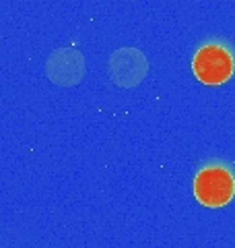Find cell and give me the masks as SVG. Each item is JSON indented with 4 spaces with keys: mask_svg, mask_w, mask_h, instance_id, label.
<instances>
[{
    "mask_svg": "<svg viewBox=\"0 0 235 248\" xmlns=\"http://www.w3.org/2000/svg\"><path fill=\"white\" fill-rule=\"evenodd\" d=\"M194 197L200 205L219 209L235 197V174L225 164H208L194 176Z\"/></svg>",
    "mask_w": 235,
    "mask_h": 248,
    "instance_id": "cell-1",
    "label": "cell"
},
{
    "mask_svg": "<svg viewBox=\"0 0 235 248\" xmlns=\"http://www.w3.org/2000/svg\"><path fill=\"white\" fill-rule=\"evenodd\" d=\"M196 79L205 85H223L235 73V56L223 42H208L196 50L192 58Z\"/></svg>",
    "mask_w": 235,
    "mask_h": 248,
    "instance_id": "cell-2",
    "label": "cell"
},
{
    "mask_svg": "<svg viewBox=\"0 0 235 248\" xmlns=\"http://www.w3.org/2000/svg\"><path fill=\"white\" fill-rule=\"evenodd\" d=\"M109 75L120 87H134L147 75V60L143 52L134 48H122L112 54L109 60Z\"/></svg>",
    "mask_w": 235,
    "mask_h": 248,
    "instance_id": "cell-3",
    "label": "cell"
},
{
    "mask_svg": "<svg viewBox=\"0 0 235 248\" xmlns=\"http://www.w3.org/2000/svg\"><path fill=\"white\" fill-rule=\"evenodd\" d=\"M48 75L58 85H74L85 75V60L76 50H56L48 60Z\"/></svg>",
    "mask_w": 235,
    "mask_h": 248,
    "instance_id": "cell-4",
    "label": "cell"
}]
</instances>
